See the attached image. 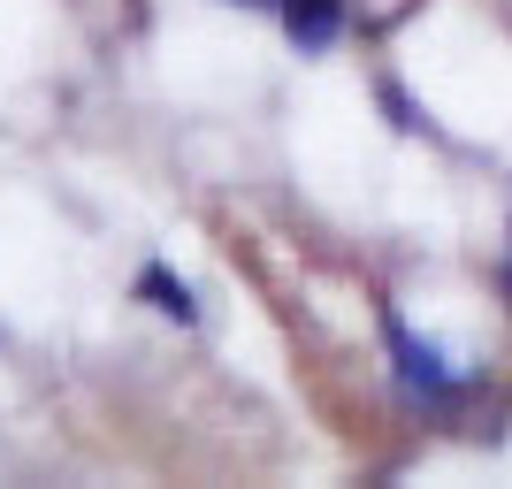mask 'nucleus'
I'll use <instances>...</instances> for the list:
<instances>
[{"mask_svg": "<svg viewBox=\"0 0 512 489\" xmlns=\"http://www.w3.org/2000/svg\"><path fill=\"white\" fill-rule=\"evenodd\" d=\"M383 344H390V375H398L406 398H421L428 413H459V405H467L474 383L451 367V352L436 337H421V329H406L398 314H383Z\"/></svg>", "mask_w": 512, "mask_h": 489, "instance_id": "1", "label": "nucleus"}, {"mask_svg": "<svg viewBox=\"0 0 512 489\" xmlns=\"http://www.w3.org/2000/svg\"><path fill=\"white\" fill-rule=\"evenodd\" d=\"M283 31L299 39V54H321V46H337L344 31V0H276Z\"/></svg>", "mask_w": 512, "mask_h": 489, "instance_id": "2", "label": "nucleus"}, {"mask_svg": "<svg viewBox=\"0 0 512 489\" xmlns=\"http://www.w3.org/2000/svg\"><path fill=\"white\" fill-rule=\"evenodd\" d=\"M138 298H146L153 314L184 321V329H192V321H199V298H192V283H184V276H169L161 260H153V268H138Z\"/></svg>", "mask_w": 512, "mask_h": 489, "instance_id": "3", "label": "nucleus"}, {"mask_svg": "<svg viewBox=\"0 0 512 489\" xmlns=\"http://www.w3.org/2000/svg\"><path fill=\"white\" fill-rule=\"evenodd\" d=\"M230 8H276V0H230Z\"/></svg>", "mask_w": 512, "mask_h": 489, "instance_id": "4", "label": "nucleus"}, {"mask_svg": "<svg viewBox=\"0 0 512 489\" xmlns=\"http://www.w3.org/2000/svg\"><path fill=\"white\" fill-rule=\"evenodd\" d=\"M505 291H512V268H505Z\"/></svg>", "mask_w": 512, "mask_h": 489, "instance_id": "5", "label": "nucleus"}]
</instances>
